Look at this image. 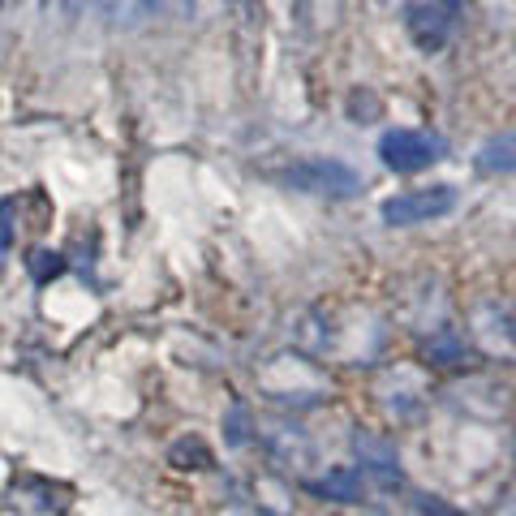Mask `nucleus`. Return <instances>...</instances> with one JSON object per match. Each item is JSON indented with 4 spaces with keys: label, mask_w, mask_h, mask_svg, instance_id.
I'll list each match as a JSON object with an SVG mask.
<instances>
[{
    "label": "nucleus",
    "mask_w": 516,
    "mask_h": 516,
    "mask_svg": "<svg viewBox=\"0 0 516 516\" xmlns=\"http://www.w3.org/2000/svg\"><path fill=\"white\" fill-rule=\"evenodd\" d=\"M26 267H31L35 284H48V280H56V276L65 271V258H61V254H52V250H31Z\"/></svg>",
    "instance_id": "1a4fd4ad"
},
{
    "label": "nucleus",
    "mask_w": 516,
    "mask_h": 516,
    "mask_svg": "<svg viewBox=\"0 0 516 516\" xmlns=\"http://www.w3.org/2000/svg\"><path fill=\"white\" fill-rule=\"evenodd\" d=\"M95 9L104 13L112 26H138L155 9V0H95Z\"/></svg>",
    "instance_id": "423d86ee"
},
{
    "label": "nucleus",
    "mask_w": 516,
    "mask_h": 516,
    "mask_svg": "<svg viewBox=\"0 0 516 516\" xmlns=\"http://www.w3.org/2000/svg\"><path fill=\"white\" fill-rule=\"evenodd\" d=\"M443 138L426 129H387L379 138V160L392 172H422L435 160H443Z\"/></svg>",
    "instance_id": "f03ea898"
},
{
    "label": "nucleus",
    "mask_w": 516,
    "mask_h": 516,
    "mask_svg": "<svg viewBox=\"0 0 516 516\" xmlns=\"http://www.w3.org/2000/svg\"><path fill=\"white\" fill-rule=\"evenodd\" d=\"M456 207V190L452 185H430V190H409V194H396L383 203V224L392 228H409V224H426V220H439Z\"/></svg>",
    "instance_id": "7ed1b4c3"
},
{
    "label": "nucleus",
    "mask_w": 516,
    "mask_h": 516,
    "mask_svg": "<svg viewBox=\"0 0 516 516\" xmlns=\"http://www.w3.org/2000/svg\"><path fill=\"white\" fill-rule=\"evenodd\" d=\"M160 5H164L168 13H177V18H181V13H190V5H194V0H160Z\"/></svg>",
    "instance_id": "9b49d317"
},
{
    "label": "nucleus",
    "mask_w": 516,
    "mask_h": 516,
    "mask_svg": "<svg viewBox=\"0 0 516 516\" xmlns=\"http://www.w3.org/2000/svg\"><path fill=\"white\" fill-rule=\"evenodd\" d=\"M280 185H289V190H297V194L349 198V194L362 190V177L340 160H297L293 168L280 172Z\"/></svg>",
    "instance_id": "f257e3e1"
},
{
    "label": "nucleus",
    "mask_w": 516,
    "mask_h": 516,
    "mask_svg": "<svg viewBox=\"0 0 516 516\" xmlns=\"http://www.w3.org/2000/svg\"><path fill=\"white\" fill-rule=\"evenodd\" d=\"M314 491L332 495L340 504H353V499H362V478H357V469H336V473H327L323 482H314Z\"/></svg>",
    "instance_id": "0eeeda50"
},
{
    "label": "nucleus",
    "mask_w": 516,
    "mask_h": 516,
    "mask_svg": "<svg viewBox=\"0 0 516 516\" xmlns=\"http://www.w3.org/2000/svg\"><path fill=\"white\" fill-rule=\"evenodd\" d=\"M478 168L482 172H516V134H499V138H491L486 147L478 151Z\"/></svg>",
    "instance_id": "39448f33"
},
{
    "label": "nucleus",
    "mask_w": 516,
    "mask_h": 516,
    "mask_svg": "<svg viewBox=\"0 0 516 516\" xmlns=\"http://www.w3.org/2000/svg\"><path fill=\"white\" fill-rule=\"evenodd\" d=\"M168 461L177 465V469H207L211 465V452L198 439H181V443H172Z\"/></svg>",
    "instance_id": "6e6552de"
},
{
    "label": "nucleus",
    "mask_w": 516,
    "mask_h": 516,
    "mask_svg": "<svg viewBox=\"0 0 516 516\" xmlns=\"http://www.w3.org/2000/svg\"><path fill=\"white\" fill-rule=\"evenodd\" d=\"M357 456H362V465L375 473L383 486H396V482H400V473H396V452L387 448V443L370 439V435H357Z\"/></svg>",
    "instance_id": "20e7f679"
},
{
    "label": "nucleus",
    "mask_w": 516,
    "mask_h": 516,
    "mask_svg": "<svg viewBox=\"0 0 516 516\" xmlns=\"http://www.w3.org/2000/svg\"><path fill=\"white\" fill-rule=\"evenodd\" d=\"M418 508H422V516H461V512L443 508V504H439V499H418Z\"/></svg>",
    "instance_id": "9d476101"
},
{
    "label": "nucleus",
    "mask_w": 516,
    "mask_h": 516,
    "mask_svg": "<svg viewBox=\"0 0 516 516\" xmlns=\"http://www.w3.org/2000/svg\"><path fill=\"white\" fill-rule=\"evenodd\" d=\"M439 5H443V13H448V18H452V13H456V5H461V0H439Z\"/></svg>",
    "instance_id": "f8f14e48"
}]
</instances>
